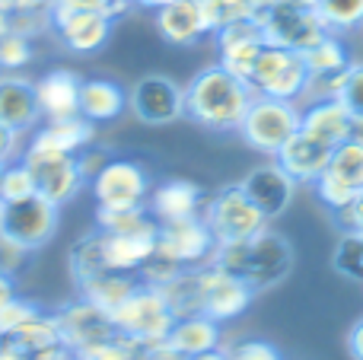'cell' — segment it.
<instances>
[{
	"mask_svg": "<svg viewBox=\"0 0 363 360\" xmlns=\"http://www.w3.org/2000/svg\"><path fill=\"white\" fill-rule=\"evenodd\" d=\"M211 38H213V48H217V64L226 67L230 74H236L239 80H245V77L252 74L262 48L268 45L262 26L252 23V19L223 26V29H217Z\"/></svg>",
	"mask_w": 363,
	"mask_h": 360,
	"instance_id": "obj_18",
	"label": "cell"
},
{
	"mask_svg": "<svg viewBox=\"0 0 363 360\" xmlns=\"http://www.w3.org/2000/svg\"><path fill=\"white\" fill-rule=\"evenodd\" d=\"M157 236L160 227L144 230V233H106V230H99L106 268L121 274H138L144 268V261L157 252Z\"/></svg>",
	"mask_w": 363,
	"mask_h": 360,
	"instance_id": "obj_25",
	"label": "cell"
},
{
	"mask_svg": "<svg viewBox=\"0 0 363 360\" xmlns=\"http://www.w3.org/2000/svg\"><path fill=\"white\" fill-rule=\"evenodd\" d=\"M26 255H29V252H23L16 242H10L6 236H0V271L16 274L19 268L26 265Z\"/></svg>",
	"mask_w": 363,
	"mask_h": 360,
	"instance_id": "obj_46",
	"label": "cell"
},
{
	"mask_svg": "<svg viewBox=\"0 0 363 360\" xmlns=\"http://www.w3.org/2000/svg\"><path fill=\"white\" fill-rule=\"evenodd\" d=\"M258 26H262L268 45H281V48L300 51V55L313 48L322 35H328L315 6L300 4V0H271L258 16Z\"/></svg>",
	"mask_w": 363,
	"mask_h": 360,
	"instance_id": "obj_12",
	"label": "cell"
},
{
	"mask_svg": "<svg viewBox=\"0 0 363 360\" xmlns=\"http://www.w3.org/2000/svg\"><path fill=\"white\" fill-rule=\"evenodd\" d=\"M61 227V208L35 195L19 201H0V236L16 242L23 252H38L55 240Z\"/></svg>",
	"mask_w": 363,
	"mask_h": 360,
	"instance_id": "obj_8",
	"label": "cell"
},
{
	"mask_svg": "<svg viewBox=\"0 0 363 360\" xmlns=\"http://www.w3.org/2000/svg\"><path fill=\"white\" fill-rule=\"evenodd\" d=\"M19 159H23V163L32 169L35 191L42 198H48L51 204H57V208L74 204L77 198H80V191L89 185V176H86V169H83L80 157L26 147Z\"/></svg>",
	"mask_w": 363,
	"mask_h": 360,
	"instance_id": "obj_10",
	"label": "cell"
},
{
	"mask_svg": "<svg viewBox=\"0 0 363 360\" xmlns=\"http://www.w3.org/2000/svg\"><path fill=\"white\" fill-rule=\"evenodd\" d=\"M108 271L106 268V259H102V242H99V230H89V233H83L80 240L70 242L67 249V274H70V284L80 287L86 284L89 278H96V274Z\"/></svg>",
	"mask_w": 363,
	"mask_h": 360,
	"instance_id": "obj_30",
	"label": "cell"
},
{
	"mask_svg": "<svg viewBox=\"0 0 363 360\" xmlns=\"http://www.w3.org/2000/svg\"><path fill=\"white\" fill-rule=\"evenodd\" d=\"M191 360H230V357H226V351H223V348H217V351H207V354L191 357Z\"/></svg>",
	"mask_w": 363,
	"mask_h": 360,
	"instance_id": "obj_54",
	"label": "cell"
},
{
	"mask_svg": "<svg viewBox=\"0 0 363 360\" xmlns=\"http://www.w3.org/2000/svg\"><path fill=\"white\" fill-rule=\"evenodd\" d=\"M335 223H338L341 230H363V195L345 210V214L335 217Z\"/></svg>",
	"mask_w": 363,
	"mask_h": 360,
	"instance_id": "obj_47",
	"label": "cell"
},
{
	"mask_svg": "<svg viewBox=\"0 0 363 360\" xmlns=\"http://www.w3.org/2000/svg\"><path fill=\"white\" fill-rule=\"evenodd\" d=\"M338 99L345 102V108L354 118H363V61H354L351 67H347L345 86H341Z\"/></svg>",
	"mask_w": 363,
	"mask_h": 360,
	"instance_id": "obj_43",
	"label": "cell"
},
{
	"mask_svg": "<svg viewBox=\"0 0 363 360\" xmlns=\"http://www.w3.org/2000/svg\"><path fill=\"white\" fill-rule=\"evenodd\" d=\"M13 297H19V293H16V281H13V274L0 271V306L10 303Z\"/></svg>",
	"mask_w": 363,
	"mask_h": 360,
	"instance_id": "obj_50",
	"label": "cell"
},
{
	"mask_svg": "<svg viewBox=\"0 0 363 360\" xmlns=\"http://www.w3.org/2000/svg\"><path fill=\"white\" fill-rule=\"evenodd\" d=\"M179 271H185V268H182L176 259H169V255H166V252H160V249H157V252H153L150 259L144 261V268H140V271H138V278L144 281V284L163 287V284H169V281L176 278Z\"/></svg>",
	"mask_w": 363,
	"mask_h": 360,
	"instance_id": "obj_41",
	"label": "cell"
},
{
	"mask_svg": "<svg viewBox=\"0 0 363 360\" xmlns=\"http://www.w3.org/2000/svg\"><path fill=\"white\" fill-rule=\"evenodd\" d=\"M0 121L29 137L42 125L35 99V80L23 74H0Z\"/></svg>",
	"mask_w": 363,
	"mask_h": 360,
	"instance_id": "obj_22",
	"label": "cell"
},
{
	"mask_svg": "<svg viewBox=\"0 0 363 360\" xmlns=\"http://www.w3.org/2000/svg\"><path fill=\"white\" fill-rule=\"evenodd\" d=\"M313 195L332 217L345 214L354 201L363 195V147L354 140H345L332 153L322 176L313 182Z\"/></svg>",
	"mask_w": 363,
	"mask_h": 360,
	"instance_id": "obj_13",
	"label": "cell"
},
{
	"mask_svg": "<svg viewBox=\"0 0 363 360\" xmlns=\"http://www.w3.org/2000/svg\"><path fill=\"white\" fill-rule=\"evenodd\" d=\"M347 140H354V144L363 147V118H354L351 121V137H347Z\"/></svg>",
	"mask_w": 363,
	"mask_h": 360,
	"instance_id": "obj_52",
	"label": "cell"
},
{
	"mask_svg": "<svg viewBox=\"0 0 363 360\" xmlns=\"http://www.w3.org/2000/svg\"><path fill=\"white\" fill-rule=\"evenodd\" d=\"M80 83L83 77L70 67H55L35 80V99L42 121L74 118L80 115Z\"/></svg>",
	"mask_w": 363,
	"mask_h": 360,
	"instance_id": "obj_21",
	"label": "cell"
},
{
	"mask_svg": "<svg viewBox=\"0 0 363 360\" xmlns=\"http://www.w3.org/2000/svg\"><path fill=\"white\" fill-rule=\"evenodd\" d=\"M4 32H10V23H6V13L0 10V35H4Z\"/></svg>",
	"mask_w": 363,
	"mask_h": 360,
	"instance_id": "obj_55",
	"label": "cell"
},
{
	"mask_svg": "<svg viewBox=\"0 0 363 360\" xmlns=\"http://www.w3.org/2000/svg\"><path fill=\"white\" fill-rule=\"evenodd\" d=\"M207 201V191L191 179H163L153 185L147 198V210L157 223L185 220V217H201Z\"/></svg>",
	"mask_w": 363,
	"mask_h": 360,
	"instance_id": "obj_19",
	"label": "cell"
},
{
	"mask_svg": "<svg viewBox=\"0 0 363 360\" xmlns=\"http://www.w3.org/2000/svg\"><path fill=\"white\" fill-rule=\"evenodd\" d=\"M26 140H29L26 134H19L16 128H10V125L0 121V163H13V159L23 157Z\"/></svg>",
	"mask_w": 363,
	"mask_h": 360,
	"instance_id": "obj_45",
	"label": "cell"
},
{
	"mask_svg": "<svg viewBox=\"0 0 363 360\" xmlns=\"http://www.w3.org/2000/svg\"><path fill=\"white\" fill-rule=\"evenodd\" d=\"M201 4H204L211 32H217L230 23H245V19L258 23V16L264 13V6L271 0H201Z\"/></svg>",
	"mask_w": 363,
	"mask_h": 360,
	"instance_id": "obj_35",
	"label": "cell"
},
{
	"mask_svg": "<svg viewBox=\"0 0 363 360\" xmlns=\"http://www.w3.org/2000/svg\"><path fill=\"white\" fill-rule=\"evenodd\" d=\"M106 4L112 6V10H115V16H118V19L125 16L128 10H131V0H106Z\"/></svg>",
	"mask_w": 363,
	"mask_h": 360,
	"instance_id": "obj_53",
	"label": "cell"
},
{
	"mask_svg": "<svg viewBox=\"0 0 363 360\" xmlns=\"http://www.w3.org/2000/svg\"><path fill=\"white\" fill-rule=\"evenodd\" d=\"M147 360H191V357L176 351L169 342H160V344H153V348H147Z\"/></svg>",
	"mask_w": 363,
	"mask_h": 360,
	"instance_id": "obj_49",
	"label": "cell"
},
{
	"mask_svg": "<svg viewBox=\"0 0 363 360\" xmlns=\"http://www.w3.org/2000/svg\"><path fill=\"white\" fill-rule=\"evenodd\" d=\"M169 303L172 316L182 319V316H198L201 313V284H198V268H185L179 271L169 284L160 287Z\"/></svg>",
	"mask_w": 363,
	"mask_h": 360,
	"instance_id": "obj_32",
	"label": "cell"
},
{
	"mask_svg": "<svg viewBox=\"0 0 363 360\" xmlns=\"http://www.w3.org/2000/svg\"><path fill=\"white\" fill-rule=\"evenodd\" d=\"M245 83H249V89L255 96L300 102L303 106L309 89V67L300 51L281 48V45H264L252 74L245 77Z\"/></svg>",
	"mask_w": 363,
	"mask_h": 360,
	"instance_id": "obj_6",
	"label": "cell"
},
{
	"mask_svg": "<svg viewBox=\"0 0 363 360\" xmlns=\"http://www.w3.org/2000/svg\"><path fill=\"white\" fill-rule=\"evenodd\" d=\"M332 268L351 284H363V230H341L332 249Z\"/></svg>",
	"mask_w": 363,
	"mask_h": 360,
	"instance_id": "obj_34",
	"label": "cell"
},
{
	"mask_svg": "<svg viewBox=\"0 0 363 360\" xmlns=\"http://www.w3.org/2000/svg\"><path fill=\"white\" fill-rule=\"evenodd\" d=\"M55 316H57V325H61L64 348L77 360H89L102 344H108L118 335L112 316L106 310H99L96 303H89L86 297H80V293L57 306Z\"/></svg>",
	"mask_w": 363,
	"mask_h": 360,
	"instance_id": "obj_9",
	"label": "cell"
},
{
	"mask_svg": "<svg viewBox=\"0 0 363 360\" xmlns=\"http://www.w3.org/2000/svg\"><path fill=\"white\" fill-rule=\"evenodd\" d=\"M255 93L220 64L201 67L185 83V118L211 134H236Z\"/></svg>",
	"mask_w": 363,
	"mask_h": 360,
	"instance_id": "obj_1",
	"label": "cell"
},
{
	"mask_svg": "<svg viewBox=\"0 0 363 360\" xmlns=\"http://www.w3.org/2000/svg\"><path fill=\"white\" fill-rule=\"evenodd\" d=\"M0 10L6 13L10 32H23L29 38L51 32V0H0Z\"/></svg>",
	"mask_w": 363,
	"mask_h": 360,
	"instance_id": "obj_31",
	"label": "cell"
},
{
	"mask_svg": "<svg viewBox=\"0 0 363 360\" xmlns=\"http://www.w3.org/2000/svg\"><path fill=\"white\" fill-rule=\"evenodd\" d=\"M128 112V89L108 77H89L80 83V115L93 125L118 121Z\"/></svg>",
	"mask_w": 363,
	"mask_h": 360,
	"instance_id": "obj_26",
	"label": "cell"
},
{
	"mask_svg": "<svg viewBox=\"0 0 363 360\" xmlns=\"http://www.w3.org/2000/svg\"><path fill=\"white\" fill-rule=\"evenodd\" d=\"M0 74H4V70H0Z\"/></svg>",
	"mask_w": 363,
	"mask_h": 360,
	"instance_id": "obj_58",
	"label": "cell"
},
{
	"mask_svg": "<svg viewBox=\"0 0 363 360\" xmlns=\"http://www.w3.org/2000/svg\"><path fill=\"white\" fill-rule=\"evenodd\" d=\"M153 23H157L160 38L176 48H188V45H198L201 38L213 35L201 0H172L163 10L153 13Z\"/></svg>",
	"mask_w": 363,
	"mask_h": 360,
	"instance_id": "obj_20",
	"label": "cell"
},
{
	"mask_svg": "<svg viewBox=\"0 0 363 360\" xmlns=\"http://www.w3.org/2000/svg\"><path fill=\"white\" fill-rule=\"evenodd\" d=\"M38 310H42V306L29 303V300H23V297H13L10 303H4L0 306V338L16 335V332L23 329Z\"/></svg>",
	"mask_w": 363,
	"mask_h": 360,
	"instance_id": "obj_39",
	"label": "cell"
},
{
	"mask_svg": "<svg viewBox=\"0 0 363 360\" xmlns=\"http://www.w3.org/2000/svg\"><path fill=\"white\" fill-rule=\"evenodd\" d=\"M239 189L245 191L252 204L262 210V217L268 223H274L277 217H284V210L294 204L296 189L300 185L281 169L277 159H268V163H258L239 179Z\"/></svg>",
	"mask_w": 363,
	"mask_h": 360,
	"instance_id": "obj_16",
	"label": "cell"
},
{
	"mask_svg": "<svg viewBox=\"0 0 363 360\" xmlns=\"http://www.w3.org/2000/svg\"><path fill=\"white\" fill-rule=\"evenodd\" d=\"M93 144H96V125L86 121L83 115L57 118V121H42V125L29 134V140H26V147L70 153V157H80V153L89 150Z\"/></svg>",
	"mask_w": 363,
	"mask_h": 360,
	"instance_id": "obj_24",
	"label": "cell"
},
{
	"mask_svg": "<svg viewBox=\"0 0 363 360\" xmlns=\"http://www.w3.org/2000/svg\"><path fill=\"white\" fill-rule=\"evenodd\" d=\"M89 360H147V348L125 335H115L108 344H102Z\"/></svg>",
	"mask_w": 363,
	"mask_h": 360,
	"instance_id": "obj_44",
	"label": "cell"
},
{
	"mask_svg": "<svg viewBox=\"0 0 363 360\" xmlns=\"http://www.w3.org/2000/svg\"><path fill=\"white\" fill-rule=\"evenodd\" d=\"M138 284H140L138 274L102 271V274H96V278H89L86 284L77 287V293H80V297H86L89 303H96L99 310H106L108 316H112V313L118 310V306L125 303L134 291H138Z\"/></svg>",
	"mask_w": 363,
	"mask_h": 360,
	"instance_id": "obj_29",
	"label": "cell"
},
{
	"mask_svg": "<svg viewBox=\"0 0 363 360\" xmlns=\"http://www.w3.org/2000/svg\"><path fill=\"white\" fill-rule=\"evenodd\" d=\"M211 261L223 271H230L233 278L245 281L258 297V293L274 291L277 284H284L290 278V271L296 265V252L287 236L268 227L252 240L217 246Z\"/></svg>",
	"mask_w": 363,
	"mask_h": 360,
	"instance_id": "obj_2",
	"label": "cell"
},
{
	"mask_svg": "<svg viewBox=\"0 0 363 360\" xmlns=\"http://www.w3.org/2000/svg\"><path fill=\"white\" fill-rule=\"evenodd\" d=\"M118 23L106 0H51V32L70 55H96Z\"/></svg>",
	"mask_w": 363,
	"mask_h": 360,
	"instance_id": "obj_3",
	"label": "cell"
},
{
	"mask_svg": "<svg viewBox=\"0 0 363 360\" xmlns=\"http://www.w3.org/2000/svg\"><path fill=\"white\" fill-rule=\"evenodd\" d=\"M157 249L169 259H176L182 268H201L213 259L217 240L211 236V230L201 217H185V220L160 223Z\"/></svg>",
	"mask_w": 363,
	"mask_h": 360,
	"instance_id": "obj_17",
	"label": "cell"
},
{
	"mask_svg": "<svg viewBox=\"0 0 363 360\" xmlns=\"http://www.w3.org/2000/svg\"><path fill=\"white\" fill-rule=\"evenodd\" d=\"M157 227L147 208H96V230L106 233H144Z\"/></svg>",
	"mask_w": 363,
	"mask_h": 360,
	"instance_id": "obj_36",
	"label": "cell"
},
{
	"mask_svg": "<svg viewBox=\"0 0 363 360\" xmlns=\"http://www.w3.org/2000/svg\"><path fill=\"white\" fill-rule=\"evenodd\" d=\"M35 48H32V38L23 32H4L0 35V70L4 74H19L23 67H29Z\"/></svg>",
	"mask_w": 363,
	"mask_h": 360,
	"instance_id": "obj_37",
	"label": "cell"
},
{
	"mask_svg": "<svg viewBox=\"0 0 363 360\" xmlns=\"http://www.w3.org/2000/svg\"><path fill=\"white\" fill-rule=\"evenodd\" d=\"M89 195L96 208H147L153 191V179L138 159L108 157L99 169L89 176Z\"/></svg>",
	"mask_w": 363,
	"mask_h": 360,
	"instance_id": "obj_11",
	"label": "cell"
},
{
	"mask_svg": "<svg viewBox=\"0 0 363 360\" xmlns=\"http://www.w3.org/2000/svg\"><path fill=\"white\" fill-rule=\"evenodd\" d=\"M166 4H172V0H131V6H134V10H150V13L163 10Z\"/></svg>",
	"mask_w": 363,
	"mask_h": 360,
	"instance_id": "obj_51",
	"label": "cell"
},
{
	"mask_svg": "<svg viewBox=\"0 0 363 360\" xmlns=\"http://www.w3.org/2000/svg\"><path fill=\"white\" fill-rule=\"evenodd\" d=\"M322 26L335 35H351L363 29V0H313Z\"/></svg>",
	"mask_w": 363,
	"mask_h": 360,
	"instance_id": "obj_33",
	"label": "cell"
},
{
	"mask_svg": "<svg viewBox=\"0 0 363 360\" xmlns=\"http://www.w3.org/2000/svg\"><path fill=\"white\" fill-rule=\"evenodd\" d=\"M223 351L230 360H284L281 348L264 338H239L233 344H223Z\"/></svg>",
	"mask_w": 363,
	"mask_h": 360,
	"instance_id": "obj_40",
	"label": "cell"
},
{
	"mask_svg": "<svg viewBox=\"0 0 363 360\" xmlns=\"http://www.w3.org/2000/svg\"><path fill=\"white\" fill-rule=\"evenodd\" d=\"M201 220L207 223V230H211V236L217 240V246L252 240V236H258L262 230L271 227L262 217V210L245 198L239 182L220 185L217 191H211L204 201V210H201Z\"/></svg>",
	"mask_w": 363,
	"mask_h": 360,
	"instance_id": "obj_5",
	"label": "cell"
},
{
	"mask_svg": "<svg viewBox=\"0 0 363 360\" xmlns=\"http://www.w3.org/2000/svg\"><path fill=\"white\" fill-rule=\"evenodd\" d=\"M0 360H70V351L64 348H26L13 338H0Z\"/></svg>",
	"mask_w": 363,
	"mask_h": 360,
	"instance_id": "obj_42",
	"label": "cell"
},
{
	"mask_svg": "<svg viewBox=\"0 0 363 360\" xmlns=\"http://www.w3.org/2000/svg\"><path fill=\"white\" fill-rule=\"evenodd\" d=\"M128 108L147 128H169L185 118V86L166 74H144L128 89Z\"/></svg>",
	"mask_w": 363,
	"mask_h": 360,
	"instance_id": "obj_14",
	"label": "cell"
},
{
	"mask_svg": "<svg viewBox=\"0 0 363 360\" xmlns=\"http://www.w3.org/2000/svg\"><path fill=\"white\" fill-rule=\"evenodd\" d=\"M198 284H201V316L213 319L220 325L239 319L255 300V291L245 281L233 278L230 271L217 268L213 261L198 268Z\"/></svg>",
	"mask_w": 363,
	"mask_h": 360,
	"instance_id": "obj_15",
	"label": "cell"
},
{
	"mask_svg": "<svg viewBox=\"0 0 363 360\" xmlns=\"http://www.w3.org/2000/svg\"><path fill=\"white\" fill-rule=\"evenodd\" d=\"M166 342L185 357H201L207 351L223 348V329H220V322L201 316V313L198 316H182L172 322V332Z\"/></svg>",
	"mask_w": 363,
	"mask_h": 360,
	"instance_id": "obj_28",
	"label": "cell"
},
{
	"mask_svg": "<svg viewBox=\"0 0 363 360\" xmlns=\"http://www.w3.org/2000/svg\"><path fill=\"white\" fill-rule=\"evenodd\" d=\"M345 348H347V357L351 360H363V316L351 325V329H347Z\"/></svg>",
	"mask_w": 363,
	"mask_h": 360,
	"instance_id": "obj_48",
	"label": "cell"
},
{
	"mask_svg": "<svg viewBox=\"0 0 363 360\" xmlns=\"http://www.w3.org/2000/svg\"><path fill=\"white\" fill-rule=\"evenodd\" d=\"M35 195V179L32 169L23 159H13L4 166V176H0V201H19V198Z\"/></svg>",
	"mask_w": 363,
	"mask_h": 360,
	"instance_id": "obj_38",
	"label": "cell"
},
{
	"mask_svg": "<svg viewBox=\"0 0 363 360\" xmlns=\"http://www.w3.org/2000/svg\"><path fill=\"white\" fill-rule=\"evenodd\" d=\"M70 360H77V357H70Z\"/></svg>",
	"mask_w": 363,
	"mask_h": 360,
	"instance_id": "obj_57",
	"label": "cell"
},
{
	"mask_svg": "<svg viewBox=\"0 0 363 360\" xmlns=\"http://www.w3.org/2000/svg\"><path fill=\"white\" fill-rule=\"evenodd\" d=\"M112 322H115V329H118V335L131 338V342L144 344V348H153V344L169 338L176 316H172L163 291L140 281L138 291L112 313Z\"/></svg>",
	"mask_w": 363,
	"mask_h": 360,
	"instance_id": "obj_7",
	"label": "cell"
},
{
	"mask_svg": "<svg viewBox=\"0 0 363 360\" xmlns=\"http://www.w3.org/2000/svg\"><path fill=\"white\" fill-rule=\"evenodd\" d=\"M300 118H303L300 102H284V99H264V96H255L236 134L242 137V144L249 147V150L274 159L277 153L294 140V134L300 131Z\"/></svg>",
	"mask_w": 363,
	"mask_h": 360,
	"instance_id": "obj_4",
	"label": "cell"
},
{
	"mask_svg": "<svg viewBox=\"0 0 363 360\" xmlns=\"http://www.w3.org/2000/svg\"><path fill=\"white\" fill-rule=\"evenodd\" d=\"M4 166H6V163H0V176H4Z\"/></svg>",
	"mask_w": 363,
	"mask_h": 360,
	"instance_id": "obj_56",
	"label": "cell"
},
{
	"mask_svg": "<svg viewBox=\"0 0 363 360\" xmlns=\"http://www.w3.org/2000/svg\"><path fill=\"white\" fill-rule=\"evenodd\" d=\"M351 121H354V115L347 112L341 99H313V102H303L300 131L306 137L338 150L351 137Z\"/></svg>",
	"mask_w": 363,
	"mask_h": 360,
	"instance_id": "obj_23",
	"label": "cell"
},
{
	"mask_svg": "<svg viewBox=\"0 0 363 360\" xmlns=\"http://www.w3.org/2000/svg\"><path fill=\"white\" fill-rule=\"evenodd\" d=\"M332 153H335L332 147H325V144H319V140L306 137L303 131H296L294 140H290L274 159L281 163V169L287 172L296 185H313L315 179L322 176V169L328 166Z\"/></svg>",
	"mask_w": 363,
	"mask_h": 360,
	"instance_id": "obj_27",
	"label": "cell"
}]
</instances>
